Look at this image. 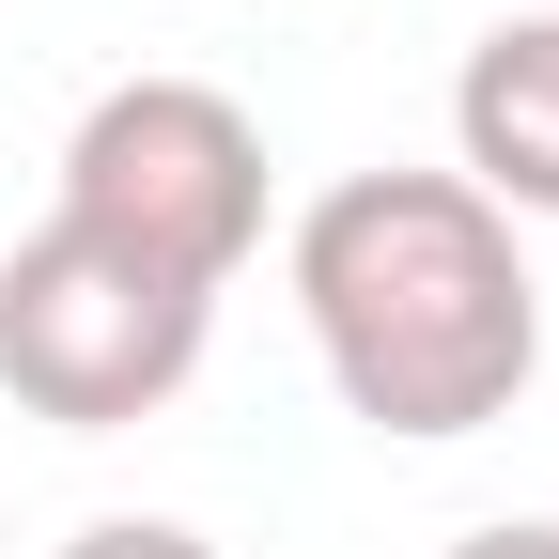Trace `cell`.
Masks as SVG:
<instances>
[{
    "label": "cell",
    "instance_id": "cell-1",
    "mask_svg": "<svg viewBox=\"0 0 559 559\" xmlns=\"http://www.w3.org/2000/svg\"><path fill=\"white\" fill-rule=\"evenodd\" d=\"M296 311L342 419H373L404 451L513 419L544 373V280L466 171H342L296 218Z\"/></svg>",
    "mask_w": 559,
    "mask_h": 559
},
{
    "label": "cell",
    "instance_id": "cell-2",
    "mask_svg": "<svg viewBox=\"0 0 559 559\" xmlns=\"http://www.w3.org/2000/svg\"><path fill=\"white\" fill-rule=\"evenodd\" d=\"M47 218L187 280V296H234V264L264 249V124L218 79H109L79 109V140H62Z\"/></svg>",
    "mask_w": 559,
    "mask_h": 559
},
{
    "label": "cell",
    "instance_id": "cell-3",
    "mask_svg": "<svg viewBox=\"0 0 559 559\" xmlns=\"http://www.w3.org/2000/svg\"><path fill=\"white\" fill-rule=\"evenodd\" d=\"M202 342H218V296H187V280L124 264L94 234H16L0 249V389H16L32 419H62V436H124V419H156Z\"/></svg>",
    "mask_w": 559,
    "mask_h": 559
},
{
    "label": "cell",
    "instance_id": "cell-4",
    "mask_svg": "<svg viewBox=\"0 0 559 559\" xmlns=\"http://www.w3.org/2000/svg\"><path fill=\"white\" fill-rule=\"evenodd\" d=\"M451 156L498 218H559V16H498L451 79Z\"/></svg>",
    "mask_w": 559,
    "mask_h": 559
},
{
    "label": "cell",
    "instance_id": "cell-5",
    "mask_svg": "<svg viewBox=\"0 0 559 559\" xmlns=\"http://www.w3.org/2000/svg\"><path fill=\"white\" fill-rule=\"evenodd\" d=\"M47 559H218L202 528H171V513H94L79 544H47Z\"/></svg>",
    "mask_w": 559,
    "mask_h": 559
},
{
    "label": "cell",
    "instance_id": "cell-6",
    "mask_svg": "<svg viewBox=\"0 0 559 559\" xmlns=\"http://www.w3.org/2000/svg\"><path fill=\"white\" fill-rule=\"evenodd\" d=\"M451 559H559V513H513V528H466Z\"/></svg>",
    "mask_w": 559,
    "mask_h": 559
}]
</instances>
